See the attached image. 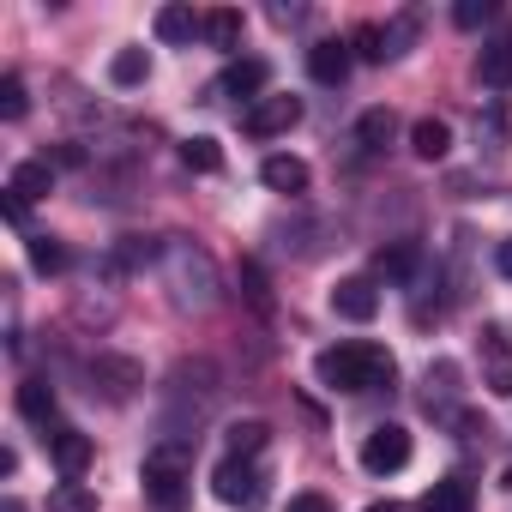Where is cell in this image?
Here are the masks:
<instances>
[{"instance_id": "obj_1", "label": "cell", "mask_w": 512, "mask_h": 512, "mask_svg": "<svg viewBox=\"0 0 512 512\" xmlns=\"http://www.w3.org/2000/svg\"><path fill=\"white\" fill-rule=\"evenodd\" d=\"M314 374H320V386H332V392H380V386L398 380V362H392L386 344L350 338V344L320 350V356H314Z\"/></svg>"}, {"instance_id": "obj_2", "label": "cell", "mask_w": 512, "mask_h": 512, "mask_svg": "<svg viewBox=\"0 0 512 512\" xmlns=\"http://www.w3.org/2000/svg\"><path fill=\"white\" fill-rule=\"evenodd\" d=\"M139 482H145V500H151V506L181 512V506H187V488H193V434H163V440L145 452Z\"/></svg>"}, {"instance_id": "obj_3", "label": "cell", "mask_w": 512, "mask_h": 512, "mask_svg": "<svg viewBox=\"0 0 512 512\" xmlns=\"http://www.w3.org/2000/svg\"><path fill=\"white\" fill-rule=\"evenodd\" d=\"M163 272H169V290L181 308H211L217 302V266H211V253L187 235H169L163 241Z\"/></svg>"}, {"instance_id": "obj_4", "label": "cell", "mask_w": 512, "mask_h": 512, "mask_svg": "<svg viewBox=\"0 0 512 512\" xmlns=\"http://www.w3.org/2000/svg\"><path fill=\"white\" fill-rule=\"evenodd\" d=\"M85 380H91V392H97V398L127 404V398L145 386V368H139L133 356H121V350H97V356L85 362Z\"/></svg>"}, {"instance_id": "obj_5", "label": "cell", "mask_w": 512, "mask_h": 512, "mask_svg": "<svg viewBox=\"0 0 512 512\" xmlns=\"http://www.w3.org/2000/svg\"><path fill=\"white\" fill-rule=\"evenodd\" d=\"M211 488H217V500H223V506L260 512V500H266V464H247V458H223V464H217V476H211Z\"/></svg>"}, {"instance_id": "obj_6", "label": "cell", "mask_w": 512, "mask_h": 512, "mask_svg": "<svg viewBox=\"0 0 512 512\" xmlns=\"http://www.w3.org/2000/svg\"><path fill=\"white\" fill-rule=\"evenodd\" d=\"M410 452H416V446H410V428H404V422H380V428L362 440V470H368V476H398V470L410 464Z\"/></svg>"}, {"instance_id": "obj_7", "label": "cell", "mask_w": 512, "mask_h": 512, "mask_svg": "<svg viewBox=\"0 0 512 512\" xmlns=\"http://www.w3.org/2000/svg\"><path fill=\"white\" fill-rule=\"evenodd\" d=\"M302 121V97H260V103H247L241 109V133L247 139H278Z\"/></svg>"}, {"instance_id": "obj_8", "label": "cell", "mask_w": 512, "mask_h": 512, "mask_svg": "<svg viewBox=\"0 0 512 512\" xmlns=\"http://www.w3.org/2000/svg\"><path fill=\"white\" fill-rule=\"evenodd\" d=\"M332 314L350 320V326H368V320L380 314V290H374V278H338V290H332Z\"/></svg>"}, {"instance_id": "obj_9", "label": "cell", "mask_w": 512, "mask_h": 512, "mask_svg": "<svg viewBox=\"0 0 512 512\" xmlns=\"http://www.w3.org/2000/svg\"><path fill=\"white\" fill-rule=\"evenodd\" d=\"M49 458H55V470H61L67 482H79V476L91 470L97 446H91V434H79V428H55V434H49Z\"/></svg>"}, {"instance_id": "obj_10", "label": "cell", "mask_w": 512, "mask_h": 512, "mask_svg": "<svg viewBox=\"0 0 512 512\" xmlns=\"http://www.w3.org/2000/svg\"><path fill=\"white\" fill-rule=\"evenodd\" d=\"M482 386L494 398H512V350H506V332L500 326L482 332Z\"/></svg>"}, {"instance_id": "obj_11", "label": "cell", "mask_w": 512, "mask_h": 512, "mask_svg": "<svg viewBox=\"0 0 512 512\" xmlns=\"http://www.w3.org/2000/svg\"><path fill=\"white\" fill-rule=\"evenodd\" d=\"M350 43L344 37H320L314 49H308V73H314V85H344L350 79Z\"/></svg>"}, {"instance_id": "obj_12", "label": "cell", "mask_w": 512, "mask_h": 512, "mask_svg": "<svg viewBox=\"0 0 512 512\" xmlns=\"http://www.w3.org/2000/svg\"><path fill=\"white\" fill-rule=\"evenodd\" d=\"M266 85H272V61H260V55H241V61L223 73V91H229V97H247V103H260Z\"/></svg>"}, {"instance_id": "obj_13", "label": "cell", "mask_w": 512, "mask_h": 512, "mask_svg": "<svg viewBox=\"0 0 512 512\" xmlns=\"http://www.w3.org/2000/svg\"><path fill=\"white\" fill-rule=\"evenodd\" d=\"M416 266H422V247H416V241H386V247L374 253V272H380L386 284H410Z\"/></svg>"}, {"instance_id": "obj_14", "label": "cell", "mask_w": 512, "mask_h": 512, "mask_svg": "<svg viewBox=\"0 0 512 512\" xmlns=\"http://www.w3.org/2000/svg\"><path fill=\"white\" fill-rule=\"evenodd\" d=\"M260 181H266L272 193H308V163L290 157V151H272V157L260 163Z\"/></svg>"}, {"instance_id": "obj_15", "label": "cell", "mask_w": 512, "mask_h": 512, "mask_svg": "<svg viewBox=\"0 0 512 512\" xmlns=\"http://www.w3.org/2000/svg\"><path fill=\"white\" fill-rule=\"evenodd\" d=\"M422 404L440 410V416H452V404H458V362H428V374H422Z\"/></svg>"}, {"instance_id": "obj_16", "label": "cell", "mask_w": 512, "mask_h": 512, "mask_svg": "<svg viewBox=\"0 0 512 512\" xmlns=\"http://www.w3.org/2000/svg\"><path fill=\"white\" fill-rule=\"evenodd\" d=\"M422 512H476V488H470V476H440V482L422 494Z\"/></svg>"}, {"instance_id": "obj_17", "label": "cell", "mask_w": 512, "mask_h": 512, "mask_svg": "<svg viewBox=\"0 0 512 512\" xmlns=\"http://www.w3.org/2000/svg\"><path fill=\"white\" fill-rule=\"evenodd\" d=\"M476 79H482L488 91H506V85H512V37L482 43V55H476Z\"/></svg>"}, {"instance_id": "obj_18", "label": "cell", "mask_w": 512, "mask_h": 512, "mask_svg": "<svg viewBox=\"0 0 512 512\" xmlns=\"http://www.w3.org/2000/svg\"><path fill=\"white\" fill-rule=\"evenodd\" d=\"M410 151H416L422 163H440V157L452 151V127H446L440 115H422V121L410 127Z\"/></svg>"}, {"instance_id": "obj_19", "label": "cell", "mask_w": 512, "mask_h": 512, "mask_svg": "<svg viewBox=\"0 0 512 512\" xmlns=\"http://www.w3.org/2000/svg\"><path fill=\"white\" fill-rule=\"evenodd\" d=\"M241 31H247V19H241L235 7H211L205 25H199V37H205L211 49H241Z\"/></svg>"}, {"instance_id": "obj_20", "label": "cell", "mask_w": 512, "mask_h": 512, "mask_svg": "<svg viewBox=\"0 0 512 512\" xmlns=\"http://www.w3.org/2000/svg\"><path fill=\"white\" fill-rule=\"evenodd\" d=\"M49 187H55V169H49L43 157L19 163V169H13V181H7V193H13V199H25V205H31V199H49Z\"/></svg>"}, {"instance_id": "obj_21", "label": "cell", "mask_w": 512, "mask_h": 512, "mask_svg": "<svg viewBox=\"0 0 512 512\" xmlns=\"http://www.w3.org/2000/svg\"><path fill=\"white\" fill-rule=\"evenodd\" d=\"M19 416L25 422H37V428H49V416H55V386L49 380H19Z\"/></svg>"}, {"instance_id": "obj_22", "label": "cell", "mask_w": 512, "mask_h": 512, "mask_svg": "<svg viewBox=\"0 0 512 512\" xmlns=\"http://www.w3.org/2000/svg\"><path fill=\"white\" fill-rule=\"evenodd\" d=\"M145 79H151V55H145V49H115L109 85H115V91H133V85H145Z\"/></svg>"}, {"instance_id": "obj_23", "label": "cell", "mask_w": 512, "mask_h": 512, "mask_svg": "<svg viewBox=\"0 0 512 512\" xmlns=\"http://www.w3.org/2000/svg\"><path fill=\"white\" fill-rule=\"evenodd\" d=\"M392 133H398L392 109H362V115H356V145H362V151H386Z\"/></svg>"}, {"instance_id": "obj_24", "label": "cell", "mask_w": 512, "mask_h": 512, "mask_svg": "<svg viewBox=\"0 0 512 512\" xmlns=\"http://www.w3.org/2000/svg\"><path fill=\"white\" fill-rule=\"evenodd\" d=\"M266 440H272V428H266V422H235V428H229V458H247V464H260Z\"/></svg>"}, {"instance_id": "obj_25", "label": "cell", "mask_w": 512, "mask_h": 512, "mask_svg": "<svg viewBox=\"0 0 512 512\" xmlns=\"http://www.w3.org/2000/svg\"><path fill=\"white\" fill-rule=\"evenodd\" d=\"M199 25H205V19H193V7H163V13H157V43H193Z\"/></svg>"}, {"instance_id": "obj_26", "label": "cell", "mask_w": 512, "mask_h": 512, "mask_svg": "<svg viewBox=\"0 0 512 512\" xmlns=\"http://www.w3.org/2000/svg\"><path fill=\"white\" fill-rule=\"evenodd\" d=\"M181 163H187L193 175H217V169H223V151H217V139H205V133H199V139H187V145H181Z\"/></svg>"}, {"instance_id": "obj_27", "label": "cell", "mask_w": 512, "mask_h": 512, "mask_svg": "<svg viewBox=\"0 0 512 512\" xmlns=\"http://www.w3.org/2000/svg\"><path fill=\"white\" fill-rule=\"evenodd\" d=\"M25 109H31L25 79H19V73H7V79H0V121H25Z\"/></svg>"}, {"instance_id": "obj_28", "label": "cell", "mask_w": 512, "mask_h": 512, "mask_svg": "<svg viewBox=\"0 0 512 512\" xmlns=\"http://www.w3.org/2000/svg\"><path fill=\"white\" fill-rule=\"evenodd\" d=\"M31 266L37 272H67V247L55 235H31Z\"/></svg>"}, {"instance_id": "obj_29", "label": "cell", "mask_w": 512, "mask_h": 512, "mask_svg": "<svg viewBox=\"0 0 512 512\" xmlns=\"http://www.w3.org/2000/svg\"><path fill=\"white\" fill-rule=\"evenodd\" d=\"M350 49H356L362 61H386V31H380V25H362V31L350 37Z\"/></svg>"}, {"instance_id": "obj_30", "label": "cell", "mask_w": 512, "mask_h": 512, "mask_svg": "<svg viewBox=\"0 0 512 512\" xmlns=\"http://www.w3.org/2000/svg\"><path fill=\"white\" fill-rule=\"evenodd\" d=\"M452 19H458L464 31H476V25H488V19H494V0H458Z\"/></svg>"}, {"instance_id": "obj_31", "label": "cell", "mask_w": 512, "mask_h": 512, "mask_svg": "<svg viewBox=\"0 0 512 512\" xmlns=\"http://www.w3.org/2000/svg\"><path fill=\"white\" fill-rule=\"evenodd\" d=\"M241 284H247V296H253V308H272V290H266V272H260V266H253V260L241 266Z\"/></svg>"}, {"instance_id": "obj_32", "label": "cell", "mask_w": 512, "mask_h": 512, "mask_svg": "<svg viewBox=\"0 0 512 512\" xmlns=\"http://www.w3.org/2000/svg\"><path fill=\"white\" fill-rule=\"evenodd\" d=\"M410 37H416V19H410V13H404V19H392V25H386V61H392V55H404V43H410Z\"/></svg>"}, {"instance_id": "obj_33", "label": "cell", "mask_w": 512, "mask_h": 512, "mask_svg": "<svg viewBox=\"0 0 512 512\" xmlns=\"http://www.w3.org/2000/svg\"><path fill=\"white\" fill-rule=\"evenodd\" d=\"M284 512H332V500L320 494V488H302V494H290V506Z\"/></svg>"}, {"instance_id": "obj_34", "label": "cell", "mask_w": 512, "mask_h": 512, "mask_svg": "<svg viewBox=\"0 0 512 512\" xmlns=\"http://www.w3.org/2000/svg\"><path fill=\"white\" fill-rule=\"evenodd\" d=\"M55 512H91V494H85V488H61Z\"/></svg>"}, {"instance_id": "obj_35", "label": "cell", "mask_w": 512, "mask_h": 512, "mask_svg": "<svg viewBox=\"0 0 512 512\" xmlns=\"http://www.w3.org/2000/svg\"><path fill=\"white\" fill-rule=\"evenodd\" d=\"M494 272H500V278H512V235L494 247Z\"/></svg>"}, {"instance_id": "obj_36", "label": "cell", "mask_w": 512, "mask_h": 512, "mask_svg": "<svg viewBox=\"0 0 512 512\" xmlns=\"http://www.w3.org/2000/svg\"><path fill=\"white\" fill-rule=\"evenodd\" d=\"M368 512H392V506H368Z\"/></svg>"}]
</instances>
